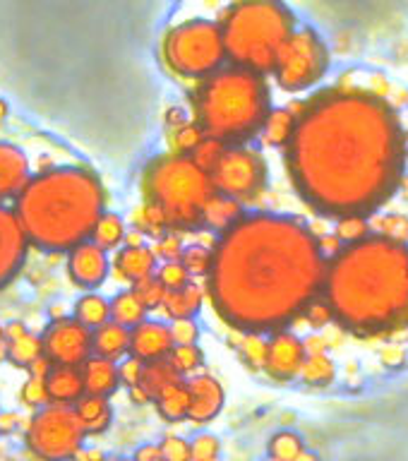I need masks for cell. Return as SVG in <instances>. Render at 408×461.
I'll return each mask as SVG.
<instances>
[{
  "label": "cell",
  "instance_id": "6da1fadb",
  "mask_svg": "<svg viewBox=\"0 0 408 461\" xmlns=\"http://www.w3.org/2000/svg\"><path fill=\"white\" fill-rule=\"evenodd\" d=\"M284 147L298 200L317 216H375L406 176V128L399 108L375 89L334 85L303 101Z\"/></svg>",
  "mask_w": 408,
  "mask_h": 461
},
{
  "label": "cell",
  "instance_id": "7a4b0ae2",
  "mask_svg": "<svg viewBox=\"0 0 408 461\" xmlns=\"http://www.w3.org/2000/svg\"><path fill=\"white\" fill-rule=\"evenodd\" d=\"M327 252L298 216L252 212L214 238L209 308L231 331L288 330L322 294Z\"/></svg>",
  "mask_w": 408,
  "mask_h": 461
},
{
  "label": "cell",
  "instance_id": "3957f363",
  "mask_svg": "<svg viewBox=\"0 0 408 461\" xmlns=\"http://www.w3.org/2000/svg\"><path fill=\"white\" fill-rule=\"evenodd\" d=\"M334 322L358 339H387L408 330V243L380 233L341 245L322 284Z\"/></svg>",
  "mask_w": 408,
  "mask_h": 461
},
{
  "label": "cell",
  "instance_id": "277c9868",
  "mask_svg": "<svg viewBox=\"0 0 408 461\" xmlns=\"http://www.w3.org/2000/svg\"><path fill=\"white\" fill-rule=\"evenodd\" d=\"M14 212L36 250L70 252L92 238L106 212V187L86 166H53L29 178Z\"/></svg>",
  "mask_w": 408,
  "mask_h": 461
},
{
  "label": "cell",
  "instance_id": "5b68a950",
  "mask_svg": "<svg viewBox=\"0 0 408 461\" xmlns=\"http://www.w3.org/2000/svg\"><path fill=\"white\" fill-rule=\"evenodd\" d=\"M187 106L204 135L223 144H250L274 108L272 85L265 72L226 63L190 86Z\"/></svg>",
  "mask_w": 408,
  "mask_h": 461
},
{
  "label": "cell",
  "instance_id": "8992f818",
  "mask_svg": "<svg viewBox=\"0 0 408 461\" xmlns=\"http://www.w3.org/2000/svg\"><path fill=\"white\" fill-rule=\"evenodd\" d=\"M231 65L272 75L281 46L298 29L284 0H223L216 10Z\"/></svg>",
  "mask_w": 408,
  "mask_h": 461
},
{
  "label": "cell",
  "instance_id": "52a82bcc",
  "mask_svg": "<svg viewBox=\"0 0 408 461\" xmlns=\"http://www.w3.org/2000/svg\"><path fill=\"white\" fill-rule=\"evenodd\" d=\"M140 193L164 214L168 229L193 233L202 230V214L216 190L209 171L190 154L166 151L144 164Z\"/></svg>",
  "mask_w": 408,
  "mask_h": 461
},
{
  "label": "cell",
  "instance_id": "ba28073f",
  "mask_svg": "<svg viewBox=\"0 0 408 461\" xmlns=\"http://www.w3.org/2000/svg\"><path fill=\"white\" fill-rule=\"evenodd\" d=\"M159 58L180 82H200L229 63L216 14H187L173 22L159 41Z\"/></svg>",
  "mask_w": 408,
  "mask_h": 461
},
{
  "label": "cell",
  "instance_id": "9c48e42d",
  "mask_svg": "<svg viewBox=\"0 0 408 461\" xmlns=\"http://www.w3.org/2000/svg\"><path fill=\"white\" fill-rule=\"evenodd\" d=\"M331 53L322 34L313 27H298L281 46L272 79L284 94L313 92L330 72Z\"/></svg>",
  "mask_w": 408,
  "mask_h": 461
},
{
  "label": "cell",
  "instance_id": "30bf717a",
  "mask_svg": "<svg viewBox=\"0 0 408 461\" xmlns=\"http://www.w3.org/2000/svg\"><path fill=\"white\" fill-rule=\"evenodd\" d=\"M89 438L70 403L49 402L29 418L24 445L39 459H72Z\"/></svg>",
  "mask_w": 408,
  "mask_h": 461
},
{
  "label": "cell",
  "instance_id": "8fae6325",
  "mask_svg": "<svg viewBox=\"0 0 408 461\" xmlns=\"http://www.w3.org/2000/svg\"><path fill=\"white\" fill-rule=\"evenodd\" d=\"M216 193L252 204L267 193L269 185V161L255 144H229L222 158L209 171Z\"/></svg>",
  "mask_w": 408,
  "mask_h": 461
},
{
  "label": "cell",
  "instance_id": "7c38bea8",
  "mask_svg": "<svg viewBox=\"0 0 408 461\" xmlns=\"http://www.w3.org/2000/svg\"><path fill=\"white\" fill-rule=\"evenodd\" d=\"M43 353L56 366H82L94 356V330L75 315L50 320L43 330Z\"/></svg>",
  "mask_w": 408,
  "mask_h": 461
},
{
  "label": "cell",
  "instance_id": "4fadbf2b",
  "mask_svg": "<svg viewBox=\"0 0 408 461\" xmlns=\"http://www.w3.org/2000/svg\"><path fill=\"white\" fill-rule=\"evenodd\" d=\"M308 358L305 341L291 327L267 334V363L265 373L269 380L286 384L301 377L303 363Z\"/></svg>",
  "mask_w": 408,
  "mask_h": 461
},
{
  "label": "cell",
  "instance_id": "5bb4252c",
  "mask_svg": "<svg viewBox=\"0 0 408 461\" xmlns=\"http://www.w3.org/2000/svg\"><path fill=\"white\" fill-rule=\"evenodd\" d=\"M29 236L14 207L0 202V291L20 274L29 252Z\"/></svg>",
  "mask_w": 408,
  "mask_h": 461
},
{
  "label": "cell",
  "instance_id": "9a60e30c",
  "mask_svg": "<svg viewBox=\"0 0 408 461\" xmlns=\"http://www.w3.org/2000/svg\"><path fill=\"white\" fill-rule=\"evenodd\" d=\"M68 274H70L72 284L77 288H85V291L104 286V281L111 274L108 250H104L99 243H94L92 238L75 245L68 252Z\"/></svg>",
  "mask_w": 408,
  "mask_h": 461
},
{
  "label": "cell",
  "instance_id": "2e32d148",
  "mask_svg": "<svg viewBox=\"0 0 408 461\" xmlns=\"http://www.w3.org/2000/svg\"><path fill=\"white\" fill-rule=\"evenodd\" d=\"M187 387H190V416L187 420L197 428L214 423L216 418L222 416L223 406H226V389L214 375L197 373L187 377Z\"/></svg>",
  "mask_w": 408,
  "mask_h": 461
},
{
  "label": "cell",
  "instance_id": "e0dca14e",
  "mask_svg": "<svg viewBox=\"0 0 408 461\" xmlns=\"http://www.w3.org/2000/svg\"><path fill=\"white\" fill-rule=\"evenodd\" d=\"M173 346H176V341H173L171 322L147 317L130 330V353L142 358L144 363L168 358Z\"/></svg>",
  "mask_w": 408,
  "mask_h": 461
},
{
  "label": "cell",
  "instance_id": "ac0fdd59",
  "mask_svg": "<svg viewBox=\"0 0 408 461\" xmlns=\"http://www.w3.org/2000/svg\"><path fill=\"white\" fill-rule=\"evenodd\" d=\"M159 258L154 248L147 243L140 245H121L115 250L113 259H111V274L115 279L122 281V284H137V281L147 279V276H154L159 269Z\"/></svg>",
  "mask_w": 408,
  "mask_h": 461
},
{
  "label": "cell",
  "instance_id": "d6986e66",
  "mask_svg": "<svg viewBox=\"0 0 408 461\" xmlns=\"http://www.w3.org/2000/svg\"><path fill=\"white\" fill-rule=\"evenodd\" d=\"M32 178L27 154L13 142H0V202L14 200Z\"/></svg>",
  "mask_w": 408,
  "mask_h": 461
},
{
  "label": "cell",
  "instance_id": "ffe728a7",
  "mask_svg": "<svg viewBox=\"0 0 408 461\" xmlns=\"http://www.w3.org/2000/svg\"><path fill=\"white\" fill-rule=\"evenodd\" d=\"M46 389H49L50 402L56 403H75L86 394L85 377H82V367L79 366H56L46 375Z\"/></svg>",
  "mask_w": 408,
  "mask_h": 461
},
{
  "label": "cell",
  "instance_id": "44dd1931",
  "mask_svg": "<svg viewBox=\"0 0 408 461\" xmlns=\"http://www.w3.org/2000/svg\"><path fill=\"white\" fill-rule=\"evenodd\" d=\"M79 367H82V377H85L86 394L113 396L122 387L121 373H118V360L92 356Z\"/></svg>",
  "mask_w": 408,
  "mask_h": 461
},
{
  "label": "cell",
  "instance_id": "7402d4cb",
  "mask_svg": "<svg viewBox=\"0 0 408 461\" xmlns=\"http://www.w3.org/2000/svg\"><path fill=\"white\" fill-rule=\"evenodd\" d=\"M204 303H207V288H204V281L200 284L197 279H193L187 286L171 288V291L166 294L161 312H164L166 320L197 317V312H200Z\"/></svg>",
  "mask_w": 408,
  "mask_h": 461
},
{
  "label": "cell",
  "instance_id": "603a6c76",
  "mask_svg": "<svg viewBox=\"0 0 408 461\" xmlns=\"http://www.w3.org/2000/svg\"><path fill=\"white\" fill-rule=\"evenodd\" d=\"M245 214L248 212H245L243 202L233 200V197L223 193H214L212 200L207 202V207H204V214H202V230H209V233L219 236L226 229H231L233 223L240 221Z\"/></svg>",
  "mask_w": 408,
  "mask_h": 461
},
{
  "label": "cell",
  "instance_id": "cb8c5ba5",
  "mask_svg": "<svg viewBox=\"0 0 408 461\" xmlns=\"http://www.w3.org/2000/svg\"><path fill=\"white\" fill-rule=\"evenodd\" d=\"M154 406L157 413L164 418L166 423H183L190 416V387H187V377L171 382L154 396Z\"/></svg>",
  "mask_w": 408,
  "mask_h": 461
},
{
  "label": "cell",
  "instance_id": "d4e9b609",
  "mask_svg": "<svg viewBox=\"0 0 408 461\" xmlns=\"http://www.w3.org/2000/svg\"><path fill=\"white\" fill-rule=\"evenodd\" d=\"M295 125H298V111L291 106H274L267 115L265 125H262V132H259V140L265 147H272V149H281L291 142V137L295 132Z\"/></svg>",
  "mask_w": 408,
  "mask_h": 461
},
{
  "label": "cell",
  "instance_id": "484cf974",
  "mask_svg": "<svg viewBox=\"0 0 408 461\" xmlns=\"http://www.w3.org/2000/svg\"><path fill=\"white\" fill-rule=\"evenodd\" d=\"M75 411L89 438H99L113 423V406L108 403V396L85 394L75 403Z\"/></svg>",
  "mask_w": 408,
  "mask_h": 461
},
{
  "label": "cell",
  "instance_id": "4316f807",
  "mask_svg": "<svg viewBox=\"0 0 408 461\" xmlns=\"http://www.w3.org/2000/svg\"><path fill=\"white\" fill-rule=\"evenodd\" d=\"M130 353V327L108 320L94 330V356L121 360Z\"/></svg>",
  "mask_w": 408,
  "mask_h": 461
},
{
  "label": "cell",
  "instance_id": "83f0119b",
  "mask_svg": "<svg viewBox=\"0 0 408 461\" xmlns=\"http://www.w3.org/2000/svg\"><path fill=\"white\" fill-rule=\"evenodd\" d=\"M238 337L236 353L245 370L250 373H265L267 363V334L258 331H233Z\"/></svg>",
  "mask_w": 408,
  "mask_h": 461
},
{
  "label": "cell",
  "instance_id": "f1b7e54d",
  "mask_svg": "<svg viewBox=\"0 0 408 461\" xmlns=\"http://www.w3.org/2000/svg\"><path fill=\"white\" fill-rule=\"evenodd\" d=\"M147 315H150V310L140 301V295L135 294L132 286L122 288V291H118L111 298V320L125 324L130 330L142 322V320H147Z\"/></svg>",
  "mask_w": 408,
  "mask_h": 461
},
{
  "label": "cell",
  "instance_id": "f546056e",
  "mask_svg": "<svg viewBox=\"0 0 408 461\" xmlns=\"http://www.w3.org/2000/svg\"><path fill=\"white\" fill-rule=\"evenodd\" d=\"M125 236H128V223L115 212H104L92 230V240L99 243L104 250H118L121 245H125Z\"/></svg>",
  "mask_w": 408,
  "mask_h": 461
},
{
  "label": "cell",
  "instance_id": "4dcf8cb0",
  "mask_svg": "<svg viewBox=\"0 0 408 461\" xmlns=\"http://www.w3.org/2000/svg\"><path fill=\"white\" fill-rule=\"evenodd\" d=\"M72 315L77 317L82 324H86V327L96 330V327H101V324L111 320V301L104 298L101 294L86 291V294L79 295L77 303H75Z\"/></svg>",
  "mask_w": 408,
  "mask_h": 461
},
{
  "label": "cell",
  "instance_id": "1f68e13d",
  "mask_svg": "<svg viewBox=\"0 0 408 461\" xmlns=\"http://www.w3.org/2000/svg\"><path fill=\"white\" fill-rule=\"evenodd\" d=\"M301 380L308 387H330L337 380V363L330 358V353H317V356H308L303 363Z\"/></svg>",
  "mask_w": 408,
  "mask_h": 461
},
{
  "label": "cell",
  "instance_id": "d6a6232c",
  "mask_svg": "<svg viewBox=\"0 0 408 461\" xmlns=\"http://www.w3.org/2000/svg\"><path fill=\"white\" fill-rule=\"evenodd\" d=\"M267 454L277 461H295L305 459V442L298 432L294 430H279L274 432L269 442H267Z\"/></svg>",
  "mask_w": 408,
  "mask_h": 461
},
{
  "label": "cell",
  "instance_id": "836d02e7",
  "mask_svg": "<svg viewBox=\"0 0 408 461\" xmlns=\"http://www.w3.org/2000/svg\"><path fill=\"white\" fill-rule=\"evenodd\" d=\"M204 137H207L204 135V130H202L195 121L166 128V144H168V151H176V154H193L195 147H197Z\"/></svg>",
  "mask_w": 408,
  "mask_h": 461
},
{
  "label": "cell",
  "instance_id": "e575fe53",
  "mask_svg": "<svg viewBox=\"0 0 408 461\" xmlns=\"http://www.w3.org/2000/svg\"><path fill=\"white\" fill-rule=\"evenodd\" d=\"M168 360L178 370L180 377H193V375L202 373L204 366H207V358H204V351H202L200 344H176L173 351L168 353Z\"/></svg>",
  "mask_w": 408,
  "mask_h": 461
},
{
  "label": "cell",
  "instance_id": "d590c367",
  "mask_svg": "<svg viewBox=\"0 0 408 461\" xmlns=\"http://www.w3.org/2000/svg\"><path fill=\"white\" fill-rule=\"evenodd\" d=\"M176 380H180L178 370L171 366V360L161 358V360H150V363H144L142 382H140V384H142V387L150 392L151 399H154L161 389L168 387V384Z\"/></svg>",
  "mask_w": 408,
  "mask_h": 461
},
{
  "label": "cell",
  "instance_id": "8d00e7d4",
  "mask_svg": "<svg viewBox=\"0 0 408 461\" xmlns=\"http://www.w3.org/2000/svg\"><path fill=\"white\" fill-rule=\"evenodd\" d=\"M43 356V339L36 337V334H22L20 339L14 341H7V360L13 363L14 367H24L27 370L36 358Z\"/></svg>",
  "mask_w": 408,
  "mask_h": 461
},
{
  "label": "cell",
  "instance_id": "74e56055",
  "mask_svg": "<svg viewBox=\"0 0 408 461\" xmlns=\"http://www.w3.org/2000/svg\"><path fill=\"white\" fill-rule=\"evenodd\" d=\"M375 233L396 240V243H408V216L402 212H377L370 216Z\"/></svg>",
  "mask_w": 408,
  "mask_h": 461
},
{
  "label": "cell",
  "instance_id": "f35d334b",
  "mask_svg": "<svg viewBox=\"0 0 408 461\" xmlns=\"http://www.w3.org/2000/svg\"><path fill=\"white\" fill-rule=\"evenodd\" d=\"M132 226L147 238H151V240L161 236L164 230H168V223H166L164 214H161L154 204H150V202H142V204L132 212Z\"/></svg>",
  "mask_w": 408,
  "mask_h": 461
},
{
  "label": "cell",
  "instance_id": "ab89813d",
  "mask_svg": "<svg viewBox=\"0 0 408 461\" xmlns=\"http://www.w3.org/2000/svg\"><path fill=\"white\" fill-rule=\"evenodd\" d=\"M334 233L344 245L356 243V240H363L373 233V223H370V216H341V219H334Z\"/></svg>",
  "mask_w": 408,
  "mask_h": 461
},
{
  "label": "cell",
  "instance_id": "60d3db41",
  "mask_svg": "<svg viewBox=\"0 0 408 461\" xmlns=\"http://www.w3.org/2000/svg\"><path fill=\"white\" fill-rule=\"evenodd\" d=\"M183 265L190 269L195 279H202L207 276L209 267H212V243H190L186 245V250H183Z\"/></svg>",
  "mask_w": 408,
  "mask_h": 461
},
{
  "label": "cell",
  "instance_id": "b9f144b4",
  "mask_svg": "<svg viewBox=\"0 0 408 461\" xmlns=\"http://www.w3.org/2000/svg\"><path fill=\"white\" fill-rule=\"evenodd\" d=\"M154 252H157L159 262H171V259L183 258V250H186V243H183V230L168 229L164 230L161 236L154 238Z\"/></svg>",
  "mask_w": 408,
  "mask_h": 461
},
{
  "label": "cell",
  "instance_id": "7bdbcfd3",
  "mask_svg": "<svg viewBox=\"0 0 408 461\" xmlns=\"http://www.w3.org/2000/svg\"><path fill=\"white\" fill-rule=\"evenodd\" d=\"M132 288H135V294L140 295V301L147 305V310H161V305H164L166 301V294H168V288L159 281V276L154 274V276H147V279L137 281V284H132Z\"/></svg>",
  "mask_w": 408,
  "mask_h": 461
},
{
  "label": "cell",
  "instance_id": "ee69618b",
  "mask_svg": "<svg viewBox=\"0 0 408 461\" xmlns=\"http://www.w3.org/2000/svg\"><path fill=\"white\" fill-rule=\"evenodd\" d=\"M157 276H159V281H161V284L168 288V291H171V288L187 286V284L195 279L193 274H190V269L183 265V259L161 262V265H159V269H157Z\"/></svg>",
  "mask_w": 408,
  "mask_h": 461
},
{
  "label": "cell",
  "instance_id": "f6af8a7d",
  "mask_svg": "<svg viewBox=\"0 0 408 461\" xmlns=\"http://www.w3.org/2000/svg\"><path fill=\"white\" fill-rule=\"evenodd\" d=\"M303 322L310 324V330L322 331L334 322V312H331L330 303L324 301V295L320 294L315 301H310V305L303 312Z\"/></svg>",
  "mask_w": 408,
  "mask_h": 461
},
{
  "label": "cell",
  "instance_id": "bcb514c9",
  "mask_svg": "<svg viewBox=\"0 0 408 461\" xmlns=\"http://www.w3.org/2000/svg\"><path fill=\"white\" fill-rule=\"evenodd\" d=\"M20 399L29 409H41V406H46L50 402L49 389H46V377L29 375V380L24 382V387L20 392Z\"/></svg>",
  "mask_w": 408,
  "mask_h": 461
},
{
  "label": "cell",
  "instance_id": "7dc6e473",
  "mask_svg": "<svg viewBox=\"0 0 408 461\" xmlns=\"http://www.w3.org/2000/svg\"><path fill=\"white\" fill-rule=\"evenodd\" d=\"M226 147H229V144H223L222 140H216V137L207 135L200 144H197V147H195V151L190 154V157H193L195 161H197V164L204 168V171H212V168L216 166V161L222 158V154Z\"/></svg>",
  "mask_w": 408,
  "mask_h": 461
},
{
  "label": "cell",
  "instance_id": "c3c4849f",
  "mask_svg": "<svg viewBox=\"0 0 408 461\" xmlns=\"http://www.w3.org/2000/svg\"><path fill=\"white\" fill-rule=\"evenodd\" d=\"M190 452L195 461H214L222 454V442L212 432H200L190 439Z\"/></svg>",
  "mask_w": 408,
  "mask_h": 461
},
{
  "label": "cell",
  "instance_id": "681fc988",
  "mask_svg": "<svg viewBox=\"0 0 408 461\" xmlns=\"http://www.w3.org/2000/svg\"><path fill=\"white\" fill-rule=\"evenodd\" d=\"M168 322H171L176 344H200L202 330L195 317H180V320H168Z\"/></svg>",
  "mask_w": 408,
  "mask_h": 461
},
{
  "label": "cell",
  "instance_id": "f907efd6",
  "mask_svg": "<svg viewBox=\"0 0 408 461\" xmlns=\"http://www.w3.org/2000/svg\"><path fill=\"white\" fill-rule=\"evenodd\" d=\"M161 454H164L166 461H187L193 459V452H190V439L180 438V435H166L161 442Z\"/></svg>",
  "mask_w": 408,
  "mask_h": 461
},
{
  "label": "cell",
  "instance_id": "816d5d0a",
  "mask_svg": "<svg viewBox=\"0 0 408 461\" xmlns=\"http://www.w3.org/2000/svg\"><path fill=\"white\" fill-rule=\"evenodd\" d=\"M118 373H121V384L125 389L135 387L142 382V373H144V360L128 353L125 358L118 360Z\"/></svg>",
  "mask_w": 408,
  "mask_h": 461
},
{
  "label": "cell",
  "instance_id": "f5cc1de1",
  "mask_svg": "<svg viewBox=\"0 0 408 461\" xmlns=\"http://www.w3.org/2000/svg\"><path fill=\"white\" fill-rule=\"evenodd\" d=\"M380 363L385 367H402L406 363V348L402 344H385L380 348Z\"/></svg>",
  "mask_w": 408,
  "mask_h": 461
},
{
  "label": "cell",
  "instance_id": "db71d44e",
  "mask_svg": "<svg viewBox=\"0 0 408 461\" xmlns=\"http://www.w3.org/2000/svg\"><path fill=\"white\" fill-rule=\"evenodd\" d=\"M303 341H305V351H308V356H317V353H327L331 348L330 344V337H327V331H317L313 330L308 334V337H303Z\"/></svg>",
  "mask_w": 408,
  "mask_h": 461
},
{
  "label": "cell",
  "instance_id": "11a10c76",
  "mask_svg": "<svg viewBox=\"0 0 408 461\" xmlns=\"http://www.w3.org/2000/svg\"><path fill=\"white\" fill-rule=\"evenodd\" d=\"M164 121H166V128H173V125H180V122H187V121H193V113H190V108H180V106H173L166 111L164 115Z\"/></svg>",
  "mask_w": 408,
  "mask_h": 461
},
{
  "label": "cell",
  "instance_id": "9f6ffc18",
  "mask_svg": "<svg viewBox=\"0 0 408 461\" xmlns=\"http://www.w3.org/2000/svg\"><path fill=\"white\" fill-rule=\"evenodd\" d=\"M137 461H159L164 459V454H161V445H157V442H150V445H142L140 449H135V454H132Z\"/></svg>",
  "mask_w": 408,
  "mask_h": 461
},
{
  "label": "cell",
  "instance_id": "6f0895ef",
  "mask_svg": "<svg viewBox=\"0 0 408 461\" xmlns=\"http://www.w3.org/2000/svg\"><path fill=\"white\" fill-rule=\"evenodd\" d=\"M17 425H20L17 413H13V411H3L0 413V435H10V432L17 430Z\"/></svg>",
  "mask_w": 408,
  "mask_h": 461
},
{
  "label": "cell",
  "instance_id": "680465c9",
  "mask_svg": "<svg viewBox=\"0 0 408 461\" xmlns=\"http://www.w3.org/2000/svg\"><path fill=\"white\" fill-rule=\"evenodd\" d=\"M130 402L137 403V406H144V403H154V399L150 396V392L142 387V384H135V387L128 389Z\"/></svg>",
  "mask_w": 408,
  "mask_h": 461
},
{
  "label": "cell",
  "instance_id": "91938a15",
  "mask_svg": "<svg viewBox=\"0 0 408 461\" xmlns=\"http://www.w3.org/2000/svg\"><path fill=\"white\" fill-rule=\"evenodd\" d=\"M22 334H27V327H24V322H20V320H14V322H10L5 327L7 341H14V339H20Z\"/></svg>",
  "mask_w": 408,
  "mask_h": 461
},
{
  "label": "cell",
  "instance_id": "94428289",
  "mask_svg": "<svg viewBox=\"0 0 408 461\" xmlns=\"http://www.w3.org/2000/svg\"><path fill=\"white\" fill-rule=\"evenodd\" d=\"M104 454L96 452V449H89V452H85V449H79L77 452V459H101Z\"/></svg>",
  "mask_w": 408,
  "mask_h": 461
},
{
  "label": "cell",
  "instance_id": "6125c7cd",
  "mask_svg": "<svg viewBox=\"0 0 408 461\" xmlns=\"http://www.w3.org/2000/svg\"><path fill=\"white\" fill-rule=\"evenodd\" d=\"M50 320H58V317H65V310L63 305H53V310H49Z\"/></svg>",
  "mask_w": 408,
  "mask_h": 461
},
{
  "label": "cell",
  "instance_id": "be15d7a7",
  "mask_svg": "<svg viewBox=\"0 0 408 461\" xmlns=\"http://www.w3.org/2000/svg\"><path fill=\"white\" fill-rule=\"evenodd\" d=\"M399 193H402L403 197H406V200H408V173H406V176H403V180H402V187H399Z\"/></svg>",
  "mask_w": 408,
  "mask_h": 461
},
{
  "label": "cell",
  "instance_id": "e7e4bbea",
  "mask_svg": "<svg viewBox=\"0 0 408 461\" xmlns=\"http://www.w3.org/2000/svg\"><path fill=\"white\" fill-rule=\"evenodd\" d=\"M5 118H7V104L0 99V121H5Z\"/></svg>",
  "mask_w": 408,
  "mask_h": 461
},
{
  "label": "cell",
  "instance_id": "03108f58",
  "mask_svg": "<svg viewBox=\"0 0 408 461\" xmlns=\"http://www.w3.org/2000/svg\"><path fill=\"white\" fill-rule=\"evenodd\" d=\"M7 339H5V327H3V324H0V344H5Z\"/></svg>",
  "mask_w": 408,
  "mask_h": 461
},
{
  "label": "cell",
  "instance_id": "003e7915",
  "mask_svg": "<svg viewBox=\"0 0 408 461\" xmlns=\"http://www.w3.org/2000/svg\"><path fill=\"white\" fill-rule=\"evenodd\" d=\"M406 154H408V132H406Z\"/></svg>",
  "mask_w": 408,
  "mask_h": 461
}]
</instances>
